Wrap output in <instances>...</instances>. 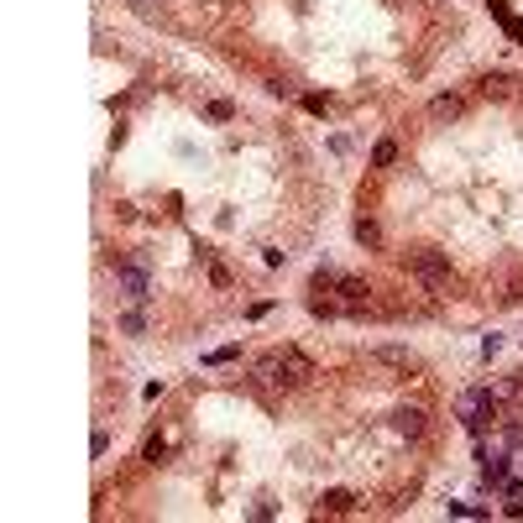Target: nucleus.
Returning a JSON list of instances; mask_svg holds the SVG:
<instances>
[{"label": "nucleus", "instance_id": "4", "mask_svg": "<svg viewBox=\"0 0 523 523\" xmlns=\"http://www.w3.org/2000/svg\"><path fill=\"white\" fill-rule=\"evenodd\" d=\"M116 283H120V293H126L131 304H147V298H152V277H147L142 262H126V257H120L116 262Z\"/></svg>", "mask_w": 523, "mask_h": 523}, {"label": "nucleus", "instance_id": "13", "mask_svg": "<svg viewBox=\"0 0 523 523\" xmlns=\"http://www.w3.org/2000/svg\"><path fill=\"white\" fill-rule=\"evenodd\" d=\"M142 330H147V320H142L136 309H131V314H120V335H142Z\"/></svg>", "mask_w": 523, "mask_h": 523}, {"label": "nucleus", "instance_id": "2", "mask_svg": "<svg viewBox=\"0 0 523 523\" xmlns=\"http://www.w3.org/2000/svg\"><path fill=\"white\" fill-rule=\"evenodd\" d=\"M497 414H502V392H492V387H466L455 398V419H461V429L476 434V440L497 424Z\"/></svg>", "mask_w": 523, "mask_h": 523}, {"label": "nucleus", "instance_id": "14", "mask_svg": "<svg viewBox=\"0 0 523 523\" xmlns=\"http://www.w3.org/2000/svg\"><path fill=\"white\" fill-rule=\"evenodd\" d=\"M163 455V434H147V445H142V461H157Z\"/></svg>", "mask_w": 523, "mask_h": 523}, {"label": "nucleus", "instance_id": "9", "mask_svg": "<svg viewBox=\"0 0 523 523\" xmlns=\"http://www.w3.org/2000/svg\"><path fill=\"white\" fill-rule=\"evenodd\" d=\"M356 241L377 251V246H382V230H377V220H356Z\"/></svg>", "mask_w": 523, "mask_h": 523}, {"label": "nucleus", "instance_id": "6", "mask_svg": "<svg viewBox=\"0 0 523 523\" xmlns=\"http://www.w3.org/2000/svg\"><path fill=\"white\" fill-rule=\"evenodd\" d=\"M392 429H398L403 440H419V434L429 429V414L424 408H392Z\"/></svg>", "mask_w": 523, "mask_h": 523}, {"label": "nucleus", "instance_id": "5", "mask_svg": "<svg viewBox=\"0 0 523 523\" xmlns=\"http://www.w3.org/2000/svg\"><path fill=\"white\" fill-rule=\"evenodd\" d=\"M367 361L371 367H392V371H419V356L408 351V345H371Z\"/></svg>", "mask_w": 523, "mask_h": 523}, {"label": "nucleus", "instance_id": "1", "mask_svg": "<svg viewBox=\"0 0 523 523\" xmlns=\"http://www.w3.org/2000/svg\"><path fill=\"white\" fill-rule=\"evenodd\" d=\"M314 377V361L298 351V345H283V351H267L257 361V382H273V387H304Z\"/></svg>", "mask_w": 523, "mask_h": 523}, {"label": "nucleus", "instance_id": "12", "mask_svg": "<svg viewBox=\"0 0 523 523\" xmlns=\"http://www.w3.org/2000/svg\"><path fill=\"white\" fill-rule=\"evenodd\" d=\"M204 116H210V120H230V116H236V105H230V100H210Z\"/></svg>", "mask_w": 523, "mask_h": 523}, {"label": "nucleus", "instance_id": "15", "mask_svg": "<svg viewBox=\"0 0 523 523\" xmlns=\"http://www.w3.org/2000/svg\"><path fill=\"white\" fill-rule=\"evenodd\" d=\"M450 513H455V518H481L487 508H476V502H450Z\"/></svg>", "mask_w": 523, "mask_h": 523}, {"label": "nucleus", "instance_id": "16", "mask_svg": "<svg viewBox=\"0 0 523 523\" xmlns=\"http://www.w3.org/2000/svg\"><path fill=\"white\" fill-rule=\"evenodd\" d=\"M210 283H214V288H230V273H226V267H214V262H210Z\"/></svg>", "mask_w": 523, "mask_h": 523}, {"label": "nucleus", "instance_id": "3", "mask_svg": "<svg viewBox=\"0 0 523 523\" xmlns=\"http://www.w3.org/2000/svg\"><path fill=\"white\" fill-rule=\"evenodd\" d=\"M408 277H414L424 293H455V267L445 251L424 246V251H408Z\"/></svg>", "mask_w": 523, "mask_h": 523}, {"label": "nucleus", "instance_id": "8", "mask_svg": "<svg viewBox=\"0 0 523 523\" xmlns=\"http://www.w3.org/2000/svg\"><path fill=\"white\" fill-rule=\"evenodd\" d=\"M398 163V142H392V136H382L377 147H371V167H392Z\"/></svg>", "mask_w": 523, "mask_h": 523}, {"label": "nucleus", "instance_id": "7", "mask_svg": "<svg viewBox=\"0 0 523 523\" xmlns=\"http://www.w3.org/2000/svg\"><path fill=\"white\" fill-rule=\"evenodd\" d=\"M351 508H356V492H345V487H335V492L320 497V513H351Z\"/></svg>", "mask_w": 523, "mask_h": 523}, {"label": "nucleus", "instance_id": "11", "mask_svg": "<svg viewBox=\"0 0 523 523\" xmlns=\"http://www.w3.org/2000/svg\"><path fill=\"white\" fill-rule=\"evenodd\" d=\"M236 356H241V345H220V351L204 356V367H226V361H236Z\"/></svg>", "mask_w": 523, "mask_h": 523}, {"label": "nucleus", "instance_id": "10", "mask_svg": "<svg viewBox=\"0 0 523 523\" xmlns=\"http://www.w3.org/2000/svg\"><path fill=\"white\" fill-rule=\"evenodd\" d=\"M429 116H461V100H455V95H440V100H434V105H429Z\"/></svg>", "mask_w": 523, "mask_h": 523}]
</instances>
